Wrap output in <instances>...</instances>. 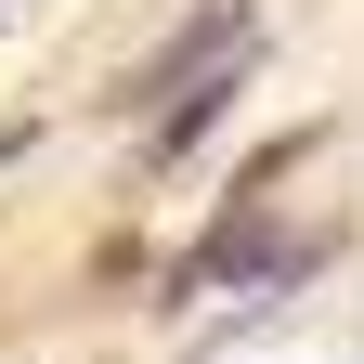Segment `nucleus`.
Returning <instances> with one entry per match:
<instances>
[{
  "instance_id": "nucleus-1",
  "label": "nucleus",
  "mask_w": 364,
  "mask_h": 364,
  "mask_svg": "<svg viewBox=\"0 0 364 364\" xmlns=\"http://www.w3.org/2000/svg\"><path fill=\"white\" fill-rule=\"evenodd\" d=\"M247 39H260V26H247V0H208V14H182V26L156 39V65L130 78L117 105H156V91H182V78H208L221 53H247Z\"/></svg>"
},
{
  "instance_id": "nucleus-2",
  "label": "nucleus",
  "mask_w": 364,
  "mask_h": 364,
  "mask_svg": "<svg viewBox=\"0 0 364 364\" xmlns=\"http://www.w3.org/2000/svg\"><path fill=\"white\" fill-rule=\"evenodd\" d=\"M260 247H273V235H260V208H221V221H208V247H196V260H182V273H169V287H182V299H208V287H235V273H247Z\"/></svg>"
}]
</instances>
